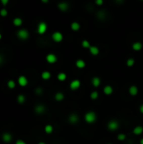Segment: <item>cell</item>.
<instances>
[{
	"label": "cell",
	"instance_id": "cell-1",
	"mask_svg": "<svg viewBox=\"0 0 143 144\" xmlns=\"http://www.w3.org/2000/svg\"><path fill=\"white\" fill-rule=\"evenodd\" d=\"M84 121L87 124H94L97 121V114L94 111H88L84 115Z\"/></svg>",
	"mask_w": 143,
	"mask_h": 144
},
{
	"label": "cell",
	"instance_id": "cell-2",
	"mask_svg": "<svg viewBox=\"0 0 143 144\" xmlns=\"http://www.w3.org/2000/svg\"><path fill=\"white\" fill-rule=\"evenodd\" d=\"M107 128L109 131H115L120 128V123L116 120H110L107 123Z\"/></svg>",
	"mask_w": 143,
	"mask_h": 144
},
{
	"label": "cell",
	"instance_id": "cell-3",
	"mask_svg": "<svg viewBox=\"0 0 143 144\" xmlns=\"http://www.w3.org/2000/svg\"><path fill=\"white\" fill-rule=\"evenodd\" d=\"M17 36L19 40H26L29 39L30 37V33L27 30L25 29H20L17 32Z\"/></svg>",
	"mask_w": 143,
	"mask_h": 144
},
{
	"label": "cell",
	"instance_id": "cell-4",
	"mask_svg": "<svg viewBox=\"0 0 143 144\" xmlns=\"http://www.w3.org/2000/svg\"><path fill=\"white\" fill-rule=\"evenodd\" d=\"M67 121H68V122L71 124V125H76L80 121V117L79 115H77L76 113H72L70 114L68 118H67Z\"/></svg>",
	"mask_w": 143,
	"mask_h": 144
},
{
	"label": "cell",
	"instance_id": "cell-5",
	"mask_svg": "<svg viewBox=\"0 0 143 144\" xmlns=\"http://www.w3.org/2000/svg\"><path fill=\"white\" fill-rule=\"evenodd\" d=\"M47 30V24L46 22L41 21L38 24L37 26V33L39 35H44Z\"/></svg>",
	"mask_w": 143,
	"mask_h": 144
},
{
	"label": "cell",
	"instance_id": "cell-6",
	"mask_svg": "<svg viewBox=\"0 0 143 144\" xmlns=\"http://www.w3.org/2000/svg\"><path fill=\"white\" fill-rule=\"evenodd\" d=\"M51 39L56 43H60L63 40V35L60 31H55L53 34L51 35Z\"/></svg>",
	"mask_w": 143,
	"mask_h": 144
},
{
	"label": "cell",
	"instance_id": "cell-7",
	"mask_svg": "<svg viewBox=\"0 0 143 144\" xmlns=\"http://www.w3.org/2000/svg\"><path fill=\"white\" fill-rule=\"evenodd\" d=\"M80 87H81V81H80L79 79L72 80L69 84V88L72 91L77 90Z\"/></svg>",
	"mask_w": 143,
	"mask_h": 144
},
{
	"label": "cell",
	"instance_id": "cell-8",
	"mask_svg": "<svg viewBox=\"0 0 143 144\" xmlns=\"http://www.w3.org/2000/svg\"><path fill=\"white\" fill-rule=\"evenodd\" d=\"M46 60L50 64H54V63H56L57 62V57L54 53H49V54L46 55Z\"/></svg>",
	"mask_w": 143,
	"mask_h": 144
},
{
	"label": "cell",
	"instance_id": "cell-9",
	"mask_svg": "<svg viewBox=\"0 0 143 144\" xmlns=\"http://www.w3.org/2000/svg\"><path fill=\"white\" fill-rule=\"evenodd\" d=\"M34 110L37 115H43L46 111V107L44 105H37L35 106Z\"/></svg>",
	"mask_w": 143,
	"mask_h": 144
},
{
	"label": "cell",
	"instance_id": "cell-10",
	"mask_svg": "<svg viewBox=\"0 0 143 144\" xmlns=\"http://www.w3.org/2000/svg\"><path fill=\"white\" fill-rule=\"evenodd\" d=\"M96 17L99 21H104L107 18V13L104 9L99 10L98 13L96 14Z\"/></svg>",
	"mask_w": 143,
	"mask_h": 144
},
{
	"label": "cell",
	"instance_id": "cell-11",
	"mask_svg": "<svg viewBox=\"0 0 143 144\" xmlns=\"http://www.w3.org/2000/svg\"><path fill=\"white\" fill-rule=\"evenodd\" d=\"M18 83L19 86H21V87H25V86L28 85L29 80L25 76L21 75L18 78Z\"/></svg>",
	"mask_w": 143,
	"mask_h": 144
},
{
	"label": "cell",
	"instance_id": "cell-12",
	"mask_svg": "<svg viewBox=\"0 0 143 144\" xmlns=\"http://www.w3.org/2000/svg\"><path fill=\"white\" fill-rule=\"evenodd\" d=\"M57 8L59 9L60 11L62 12H67L69 9V4L67 2H60L57 4Z\"/></svg>",
	"mask_w": 143,
	"mask_h": 144
},
{
	"label": "cell",
	"instance_id": "cell-13",
	"mask_svg": "<svg viewBox=\"0 0 143 144\" xmlns=\"http://www.w3.org/2000/svg\"><path fill=\"white\" fill-rule=\"evenodd\" d=\"M12 139H13V136L9 132H4L2 135V140L6 143H9L12 141Z\"/></svg>",
	"mask_w": 143,
	"mask_h": 144
},
{
	"label": "cell",
	"instance_id": "cell-14",
	"mask_svg": "<svg viewBox=\"0 0 143 144\" xmlns=\"http://www.w3.org/2000/svg\"><path fill=\"white\" fill-rule=\"evenodd\" d=\"M89 50L90 54L92 56H94V57L99 54V48L96 46V45H91Z\"/></svg>",
	"mask_w": 143,
	"mask_h": 144
},
{
	"label": "cell",
	"instance_id": "cell-15",
	"mask_svg": "<svg viewBox=\"0 0 143 144\" xmlns=\"http://www.w3.org/2000/svg\"><path fill=\"white\" fill-rule=\"evenodd\" d=\"M91 83L94 88H98L101 84V79L99 77H94L91 80Z\"/></svg>",
	"mask_w": 143,
	"mask_h": 144
},
{
	"label": "cell",
	"instance_id": "cell-16",
	"mask_svg": "<svg viewBox=\"0 0 143 144\" xmlns=\"http://www.w3.org/2000/svg\"><path fill=\"white\" fill-rule=\"evenodd\" d=\"M142 47H143L142 43L140 41H135L132 44V49L135 51V52H140L142 49Z\"/></svg>",
	"mask_w": 143,
	"mask_h": 144
},
{
	"label": "cell",
	"instance_id": "cell-17",
	"mask_svg": "<svg viewBox=\"0 0 143 144\" xmlns=\"http://www.w3.org/2000/svg\"><path fill=\"white\" fill-rule=\"evenodd\" d=\"M75 65H76V67L77 68H79V69H82V68L86 67V62L82 59H77L76 61V62H75Z\"/></svg>",
	"mask_w": 143,
	"mask_h": 144
},
{
	"label": "cell",
	"instance_id": "cell-18",
	"mask_svg": "<svg viewBox=\"0 0 143 144\" xmlns=\"http://www.w3.org/2000/svg\"><path fill=\"white\" fill-rule=\"evenodd\" d=\"M129 93L131 96H135L137 95L138 92H139V90H138V88L136 87L135 85H131L130 87L129 88Z\"/></svg>",
	"mask_w": 143,
	"mask_h": 144
},
{
	"label": "cell",
	"instance_id": "cell-19",
	"mask_svg": "<svg viewBox=\"0 0 143 144\" xmlns=\"http://www.w3.org/2000/svg\"><path fill=\"white\" fill-rule=\"evenodd\" d=\"M103 91H104V94L110 95V94H112L113 92H114V88H113L112 86L106 85V86H104V89H103Z\"/></svg>",
	"mask_w": 143,
	"mask_h": 144
},
{
	"label": "cell",
	"instance_id": "cell-20",
	"mask_svg": "<svg viewBox=\"0 0 143 144\" xmlns=\"http://www.w3.org/2000/svg\"><path fill=\"white\" fill-rule=\"evenodd\" d=\"M133 133L136 136H140V134L143 133V126H136L133 129Z\"/></svg>",
	"mask_w": 143,
	"mask_h": 144
},
{
	"label": "cell",
	"instance_id": "cell-21",
	"mask_svg": "<svg viewBox=\"0 0 143 144\" xmlns=\"http://www.w3.org/2000/svg\"><path fill=\"white\" fill-rule=\"evenodd\" d=\"M64 98H65L64 93H62V92H57V93H55V95H54L55 100L58 101V102H60V101H62V100H63Z\"/></svg>",
	"mask_w": 143,
	"mask_h": 144
},
{
	"label": "cell",
	"instance_id": "cell-22",
	"mask_svg": "<svg viewBox=\"0 0 143 144\" xmlns=\"http://www.w3.org/2000/svg\"><path fill=\"white\" fill-rule=\"evenodd\" d=\"M70 27H71V30H73V31H78V30H80V28H81V25H80V24L78 22L74 21L71 24V26Z\"/></svg>",
	"mask_w": 143,
	"mask_h": 144
},
{
	"label": "cell",
	"instance_id": "cell-23",
	"mask_svg": "<svg viewBox=\"0 0 143 144\" xmlns=\"http://www.w3.org/2000/svg\"><path fill=\"white\" fill-rule=\"evenodd\" d=\"M51 77V73L49 71H44L41 73V78L44 80H49Z\"/></svg>",
	"mask_w": 143,
	"mask_h": 144
},
{
	"label": "cell",
	"instance_id": "cell-24",
	"mask_svg": "<svg viewBox=\"0 0 143 144\" xmlns=\"http://www.w3.org/2000/svg\"><path fill=\"white\" fill-rule=\"evenodd\" d=\"M67 78V76L65 73H59L58 74H57V79H58L59 81H61V82H64V81H66Z\"/></svg>",
	"mask_w": 143,
	"mask_h": 144
},
{
	"label": "cell",
	"instance_id": "cell-25",
	"mask_svg": "<svg viewBox=\"0 0 143 144\" xmlns=\"http://www.w3.org/2000/svg\"><path fill=\"white\" fill-rule=\"evenodd\" d=\"M25 100H26L25 96L24 94H22V93H20V94H19L17 96V101H18V103L20 104V105H23V104L25 102Z\"/></svg>",
	"mask_w": 143,
	"mask_h": 144
},
{
	"label": "cell",
	"instance_id": "cell-26",
	"mask_svg": "<svg viewBox=\"0 0 143 144\" xmlns=\"http://www.w3.org/2000/svg\"><path fill=\"white\" fill-rule=\"evenodd\" d=\"M44 131H45V132H46V134H51L52 132H53V131H54L53 126H51V125H46V126H45Z\"/></svg>",
	"mask_w": 143,
	"mask_h": 144
},
{
	"label": "cell",
	"instance_id": "cell-27",
	"mask_svg": "<svg viewBox=\"0 0 143 144\" xmlns=\"http://www.w3.org/2000/svg\"><path fill=\"white\" fill-rule=\"evenodd\" d=\"M13 24L15 25V26L17 27H19V26H20V25H22V24H23V20H22L21 18H15V19H14V21H13Z\"/></svg>",
	"mask_w": 143,
	"mask_h": 144
},
{
	"label": "cell",
	"instance_id": "cell-28",
	"mask_svg": "<svg viewBox=\"0 0 143 144\" xmlns=\"http://www.w3.org/2000/svg\"><path fill=\"white\" fill-rule=\"evenodd\" d=\"M7 86H8L9 89H14L16 87V83L14 80H9L8 83H7Z\"/></svg>",
	"mask_w": 143,
	"mask_h": 144
},
{
	"label": "cell",
	"instance_id": "cell-29",
	"mask_svg": "<svg viewBox=\"0 0 143 144\" xmlns=\"http://www.w3.org/2000/svg\"><path fill=\"white\" fill-rule=\"evenodd\" d=\"M134 65H135V59H134V58H132V57L128 58V59L126 60V66H127V67H131Z\"/></svg>",
	"mask_w": 143,
	"mask_h": 144
},
{
	"label": "cell",
	"instance_id": "cell-30",
	"mask_svg": "<svg viewBox=\"0 0 143 144\" xmlns=\"http://www.w3.org/2000/svg\"><path fill=\"white\" fill-rule=\"evenodd\" d=\"M82 46L85 48V49H89V47L91 46V45H90V42L88 40H83L82 41Z\"/></svg>",
	"mask_w": 143,
	"mask_h": 144
},
{
	"label": "cell",
	"instance_id": "cell-31",
	"mask_svg": "<svg viewBox=\"0 0 143 144\" xmlns=\"http://www.w3.org/2000/svg\"><path fill=\"white\" fill-rule=\"evenodd\" d=\"M99 98V92L98 91H93V92L90 93V99L93 100H95Z\"/></svg>",
	"mask_w": 143,
	"mask_h": 144
},
{
	"label": "cell",
	"instance_id": "cell-32",
	"mask_svg": "<svg viewBox=\"0 0 143 144\" xmlns=\"http://www.w3.org/2000/svg\"><path fill=\"white\" fill-rule=\"evenodd\" d=\"M43 92H44L43 88H41V87H37V88H36V89H35V93H36V95L43 94Z\"/></svg>",
	"mask_w": 143,
	"mask_h": 144
},
{
	"label": "cell",
	"instance_id": "cell-33",
	"mask_svg": "<svg viewBox=\"0 0 143 144\" xmlns=\"http://www.w3.org/2000/svg\"><path fill=\"white\" fill-rule=\"evenodd\" d=\"M117 139L119 141H125L126 139V135L125 133H120L117 135Z\"/></svg>",
	"mask_w": 143,
	"mask_h": 144
},
{
	"label": "cell",
	"instance_id": "cell-34",
	"mask_svg": "<svg viewBox=\"0 0 143 144\" xmlns=\"http://www.w3.org/2000/svg\"><path fill=\"white\" fill-rule=\"evenodd\" d=\"M0 15L3 17H5L8 15V10H7L6 9H2L1 10H0Z\"/></svg>",
	"mask_w": 143,
	"mask_h": 144
},
{
	"label": "cell",
	"instance_id": "cell-35",
	"mask_svg": "<svg viewBox=\"0 0 143 144\" xmlns=\"http://www.w3.org/2000/svg\"><path fill=\"white\" fill-rule=\"evenodd\" d=\"M95 4L98 6H102L104 4V0H95Z\"/></svg>",
	"mask_w": 143,
	"mask_h": 144
},
{
	"label": "cell",
	"instance_id": "cell-36",
	"mask_svg": "<svg viewBox=\"0 0 143 144\" xmlns=\"http://www.w3.org/2000/svg\"><path fill=\"white\" fill-rule=\"evenodd\" d=\"M4 62V57L2 54H0V66H2Z\"/></svg>",
	"mask_w": 143,
	"mask_h": 144
},
{
	"label": "cell",
	"instance_id": "cell-37",
	"mask_svg": "<svg viewBox=\"0 0 143 144\" xmlns=\"http://www.w3.org/2000/svg\"><path fill=\"white\" fill-rule=\"evenodd\" d=\"M15 144H26V142L23 140H21V139H19V140L16 141Z\"/></svg>",
	"mask_w": 143,
	"mask_h": 144
},
{
	"label": "cell",
	"instance_id": "cell-38",
	"mask_svg": "<svg viewBox=\"0 0 143 144\" xmlns=\"http://www.w3.org/2000/svg\"><path fill=\"white\" fill-rule=\"evenodd\" d=\"M9 0H1V3L4 6H6V5L9 4Z\"/></svg>",
	"mask_w": 143,
	"mask_h": 144
},
{
	"label": "cell",
	"instance_id": "cell-39",
	"mask_svg": "<svg viewBox=\"0 0 143 144\" xmlns=\"http://www.w3.org/2000/svg\"><path fill=\"white\" fill-rule=\"evenodd\" d=\"M115 2L118 4H121L125 2V0H115Z\"/></svg>",
	"mask_w": 143,
	"mask_h": 144
},
{
	"label": "cell",
	"instance_id": "cell-40",
	"mask_svg": "<svg viewBox=\"0 0 143 144\" xmlns=\"http://www.w3.org/2000/svg\"><path fill=\"white\" fill-rule=\"evenodd\" d=\"M139 110H140V113L143 114V104H142V105H140Z\"/></svg>",
	"mask_w": 143,
	"mask_h": 144
},
{
	"label": "cell",
	"instance_id": "cell-41",
	"mask_svg": "<svg viewBox=\"0 0 143 144\" xmlns=\"http://www.w3.org/2000/svg\"><path fill=\"white\" fill-rule=\"evenodd\" d=\"M42 3H44V4H47V3L49 2V0H41Z\"/></svg>",
	"mask_w": 143,
	"mask_h": 144
},
{
	"label": "cell",
	"instance_id": "cell-42",
	"mask_svg": "<svg viewBox=\"0 0 143 144\" xmlns=\"http://www.w3.org/2000/svg\"><path fill=\"white\" fill-rule=\"evenodd\" d=\"M38 144H46V143L45 142V141H39Z\"/></svg>",
	"mask_w": 143,
	"mask_h": 144
},
{
	"label": "cell",
	"instance_id": "cell-43",
	"mask_svg": "<svg viewBox=\"0 0 143 144\" xmlns=\"http://www.w3.org/2000/svg\"><path fill=\"white\" fill-rule=\"evenodd\" d=\"M140 144H143V138H141L140 140Z\"/></svg>",
	"mask_w": 143,
	"mask_h": 144
},
{
	"label": "cell",
	"instance_id": "cell-44",
	"mask_svg": "<svg viewBox=\"0 0 143 144\" xmlns=\"http://www.w3.org/2000/svg\"><path fill=\"white\" fill-rule=\"evenodd\" d=\"M1 38H2V35L0 34V40H1Z\"/></svg>",
	"mask_w": 143,
	"mask_h": 144
},
{
	"label": "cell",
	"instance_id": "cell-45",
	"mask_svg": "<svg viewBox=\"0 0 143 144\" xmlns=\"http://www.w3.org/2000/svg\"><path fill=\"white\" fill-rule=\"evenodd\" d=\"M107 144H112V143H107Z\"/></svg>",
	"mask_w": 143,
	"mask_h": 144
},
{
	"label": "cell",
	"instance_id": "cell-46",
	"mask_svg": "<svg viewBox=\"0 0 143 144\" xmlns=\"http://www.w3.org/2000/svg\"><path fill=\"white\" fill-rule=\"evenodd\" d=\"M140 1H143V0H140Z\"/></svg>",
	"mask_w": 143,
	"mask_h": 144
}]
</instances>
